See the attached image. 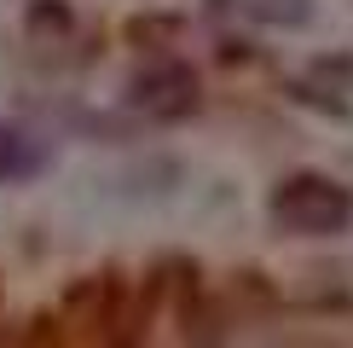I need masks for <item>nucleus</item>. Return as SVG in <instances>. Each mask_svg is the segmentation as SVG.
I'll use <instances>...</instances> for the list:
<instances>
[{
	"label": "nucleus",
	"instance_id": "obj_1",
	"mask_svg": "<svg viewBox=\"0 0 353 348\" xmlns=\"http://www.w3.org/2000/svg\"><path fill=\"white\" fill-rule=\"evenodd\" d=\"M272 221L284 232H342L353 221V197L325 174H296L272 192Z\"/></svg>",
	"mask_w": 353,
	"mask_h": 348
},
{
	"label": "nucleus",
	"instance_id": "obj_2",
	"mask_svg": "<svg viewBox=\"0 0 353 348\" xmlns=\"http://www.w3.org/2000/svg\"><path fill=\"white\" fill-rule=\"evenodd\" d=\"M41 168V151L29 145L18 128H0V180H23Z\"/></svg>",
	"mask_w": 353,
	"mask_h": 348
}]
</instances>
